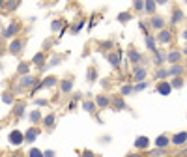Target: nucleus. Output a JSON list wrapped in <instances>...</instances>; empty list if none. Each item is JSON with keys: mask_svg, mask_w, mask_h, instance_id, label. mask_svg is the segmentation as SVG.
Returning a JSON list of instances; mask_svg holds the SVG:
<instances>
[{"mask_svg": "<svg viewBox=\"0 0 187 157\" xmlns=\"http://www.w3.org/2000/svg\"><path fill=\"white\" fill-rule=\"evenodd\" d=\"M7 142H9L13 148L21 146L22 142H26V139H24V133H22V131H19V129H13V131H9V135H7Z\"/></svg>", "mask_w": 187, "mask_h": 157, "instance_id": "nucleus-1", "label": "nucleus"}, {"mask_svg": "<svg viewBox=\"0 0 187 157\" xmlns=\"http://www.w3.org/2000/svg\"><path fill=\"white\" fill-rule=\"evenodd\" d=\"M19 30H21V24H19L17 21H11L7 28H2V39H9V37L17 36Z\"/></svg>", "mask_w": 187, "mask_h": 157, "instance_id": "nucleus-2", "label": "nucleus"}, {"mask_svg": "<svg viewBox=\"0 0 187 157\" xmlns=\"http://www.w3.org/2000/svg\"><path fill=\"white\" fill-rule=\"evenodd\" d=\"M170 92H172V82L170 81H159L157 82V94L159 96H170Z\"/></svg>", "mask_w": 187, "mask_h": 157, "instance_id": "nucleus-3", "label": "nucleus"}, {"mask_svg": "<svg viewBox=\"0 0 187 157\" xmlns=\"http://www.w3.org/2000/svg\"><path fill=\"white\" fill-rule=\"evenodd\" d=\"M37 137H39V129L36 127V124H32V127H28V129L24 131V139H26L28 144H34Z\"/></svg>", "mask_w": 187, "mask_h": 157, "instance_id": "nucleus-4", "label": "nucleus"}, {"mask_svg": "<svg viewBox=\"0 0 187 157\" xmlns=\"http://www.w3.org/2000/svg\"><path fill=\"white\" fill-rule=\"evenodd\" d=\"M157 41H159V43H163V45H169V43L172 41V32H170V30H167V28H161V30H159V34H157Z\"/></svg>", "mask_w": 187, "mask_h": 157, "instance_id": "nucleus-5", "label": "nucleus"}, {"mask_svg": "<svg viewBox=\"0 0 187 157\" xmlns=\"http://www.w3.org/2000/svg\"><path fill=\"white\" fill-rule=\"evenodd\" d=\"M22 47H24V41H22L21 37H17V39H13V41L7 45V51H9L11 54H19V52L22 51Z\"/></svg>", "mask_w": 187, "mask_h": 157, "instance_id": "nucleus-6", "label": "nucleus"}, {"mask_svg": "<svg viewBox=\"0 0 187 157\" xmlns=\"http://www.w3.org/2000/svg\"><path fill=\"white\" fill-rule=\"evenodd\" d=\"M107 60L112 67H120V62H122V51H116V52H109L107 54Z\"/></svg>", "mask_w": 187, "mask_h": 157, "instance_id": "nucleus-7", "label": "nucleus"}, {"mask_svg": "<svg viewBox=\"0 0 187 157\" xmlns=\"http://www.w3.org/2000/svg\"><path fill=\"white\" fill-rule=\"evenodd\" d=\"M36 84V79L32 75H21V82H19V88H34Z\"/></svg>", "mask_w": 187, "mask_h": 157, "instance_id": "nucleus-8", "label": "nucleus"}, {"mask_svg": "<svg viewBox=\"0 0 187 157\" xmlns=\"http://www.w3.org/2000/svg\"><path fill=\"white\" fill-rule=\"evenodd\" d=\"M172 144H174V146H184V144H187V131H180V133L172 135Z\"/></svg>", "mask_w": 187, "mask_h": 157, "instance_id": "nucleus-9", "label": "nucleus"}, {"mask_svg": "<svg viewBox=\"0 0 187 157\" xmlns=\"http://www.w3.org/2000/svg\"><path fill=\"white\" fill-rule=\"evenodd\" d=\"M185 19V15H184V11L180 9V7H176L174 11H172V15H170V24L174 26V24H180L182 21Z\"/></svg>", "mask_w": 187, "mask_h": 157, "instance_id": "nucleus-10", "label": "nucleus"}, {"mask_svg": "<svg viewBox=\"0 0 187 157\" xmlns=\"http://www.w3.org/2000/svg\"><path fill=\"white\" fill-rule=\"evenodd\" d=\"M148 146H150V139H148V137L140 135V137L135 139V148H137V150H148Z\"/></svg>", "mask_w": 187, "mask_h": 157, "instance_id": "nucleus-11", "label": "nucleus"}, {"mask_svg": "<svg viewBox=\"0 0 187 157\" xmlns=\"http://www.w3.org/2000/svg\"><path fill=\"white\" fill-rule=\"evenodd\" d=\"M150 26H152L154 30H161V28H165V21H163V17H159V15H152V19H150Z\"/></svg>", "mask_w": 187, "mask_h": 157, "instance_id": "nucleus-12", "label": "nucleus"}, {"mask_svg": "<svg viewBox=\"0 0 187 157\" xmlns=\"http://www.w3.org/2000/svg\"><path fill=\"white\" fill-rule=\"evenodd\" d=\"M155 39H157V36H154V34H146V47H148V51H150L152 54H154V52H157Z\"/></svg>", "mask_w": 187, "mask_h": 157, "instance_id": "nucleus-13", "label": "nucleus"}, {"mask_svg": "<svg viewBox=\"0 0 187 157\" xmlns=\"http://www.w3.org/2000/svg\"><path fill=\"white\" fill-rule=\"evenodd\" d=\"M169 71H170V77H180V75H184L185 66H182V64L178 62V64H172V66L169 67Z\"/></svg>", "mask_w": 187, "mask_h": 157, "instance_id": "nucleus-14", "label": "nucleus"}, {"mask_svg": "<svg viewBox=\"0 0 187 157\" xmlns=\"http://www.w3.org/2000/svg\"><path fill=\"white\" fill-rule=\"evenodd\" d=\"M144 79H146V69L137 64V66H135V73H133V81H135V82H140V81H144Z\"/></svg>", "mask_w": 187, "mask_h": 157, "instance_id": "nucleus-15", "label": "nucleus"}, {"mask_svg": "<svg viewBox=\"0 0 187 157\" xmlns=\"http://www.w3.org/2000/svg\"><path fill=\"white\" fill-rule=\"evenodd\" d=\"M127 56H129V60H131L135 66H137V64L140 62V58H142V56H140V52H139L137 49H133V47H129V51H127Z\"/></svg>", "mask_w": 187, "mask_h": 157, "instance_id": "nucleus-16", "label": "nucleus"}, {"mask_svg": "<svg viewBox=\"0 0 187 157\" xmlns=\"http://www.w3.org/2000/svg\"><path fill=\"white\" fill-rule=\"evenodd\" d=\"M182 56H184V52H180V51H170V52L167 54V60H169L170 64H178V62L182 60Z\"/></svg>", "mask_w": 187, "mask_h": 157, "instance_id": "nucleus-17", "label": "nucleus"}, {"mask_svg": "<svg viewBox=\"0 0 187 157\" xmlns=\"http://www.w3.org/2000/svg\"><path fill=\"white\" fill-rule=\"evenodd\" d=\"M170 142H172V139H169L167 135H159V137L155 139V146H157V148H167Z\"/></svg>", "mask_w": 187, "mask_h": 157, "instance_id": "nucleus-18", "label": "nucleus"}, {"mask_svg": "<svg viewBox=\"0 0 187 157\" xmlns=\"http://www.w3.org/2000/svg\"><path fill=\"white\" fill-rule=\"evenodd\" d=\"M71 90H73V81L66 79V81L60 82V92H62V94H69Z\"/></svg>", "mask_w": 187, "mask_h": 157, "instance_id": "nucleus-19", "label": "nucleus"}, {"mask_svg": "<svg viewBox=\"0 0 187 157\" xmlns=\"http://www.w3.org/2000/svg\"><path fill=\"white\" fill-rule=\"evenodd\" d=\"M96 103H97V107L105 109V107H109L112 101H111V97H109V96H97V97H96Z\"/></svg>", "mask_w": 187, "mask_h": 157, "instance_id": "nucleus-20", "label": "nucleus"}, {"mask_svg": "<svg viewBox=\"0 0 187 157\" xmlns=\"http://www.w3.org/2000/svg\"><path fill=\"white\" fill-rule=\"evenodd\" d=\"M43 62H45V54H43V52H37V54H34V58H32V64H34V66H37V67L41 69V67L45 66Z\"/></svg>", "mask_w": 187, "mask_h": 157, "instance_id": "nucleus-21", "label": "nucleus"}, {"mask_svg": "<svg viewBox=\"0 0 187 157\" xmlns=\"http://www.w3.org/2000/svg\"><path fill=\"white\" fill-rule=\"evenodd\" d=\"M131 17H133V15H131L129 11H122V13H118V15H116V21H118V22H122V24H125V22H129V21H131Z\"/></svg>", "mask_w": 187, "mask_h": 157, "instance_id": "nucleus-22", "label": "nucleus"}, {"mask_svg": "<svg viewBox=\"0 0 187 157\" xmlns=\"http://www.w3.org/2000/svg\"><path fill=\"white\" fill-rule=\"evenodd\" d=\"M64 26H66V21H64V19H54V21L51 22V30H52V32H58V30H62Z\"/></svg>", "mask_w": 187, "mask_h": 157, "instance_id": "nucleus-23", "label": "nucleus"}, {"mask_svg": "<svg viewBox=\"0 0 187 157\" xmlns=\"http://www.w3.org/2000/svg\"><path fill=\"white\" fill-rule=\"evenodd\" d=\"M56 84H58V79L52 77V75H49V77L43 79V86H45V88H54Z\"/></svg>", "mask_w": 187, "mask_h": 157, "instance_id": "nucleus-24", "label": "nucleus"}, {"mask_svg": "<svg viewBox=\"0 0 187 157\" xmlns=\"http://www.w3.org/2000/svg\"><path fill=\"white\" fill-rule=\"evenodd\" d=\"M159 4L155 2V0H146V7H144V11L148 13V15H154L155 13V7H157Z\"/></svg>", "mask_w": 187, "mask_h": 157, "instance_id": "nucleus-25", "label": "nucleus"}, {"mask_svg": "<svg viewBox=\"0 0 187 157\" xmlns=\"http://www.w3.org/2000/svg\"><path fill=\"white\" fill-rule=\"evenodd\" d=\"M167 77H170V71L165 69V67H157V71H155V79H157V81H163V79H167Z\"/></svg>", "mask_w": 187, "mask_h": 157, "instance_id": "nucleus-26", "label": "nucleus"}, {"mask_svg": "<svg viewBox=\"0 0 187 157\" xmlns=\"http://www.w3.org/2000/svg\"><path fill=\"white\" fill-rule=\"evenodd\" d=\"M165 60H167V56H165V54H163L161 51H157V52H154V64H155L157 67H159V66H161V64H163Z\"/></svg>", "mask_w": 187, "mask_h": 157, "instance_id": "nucleus-27", "label": "nucleus"}, {"mask_svg": "<svg viewBox=\"0 0 187 157\" xmlns=\"http://www.w3.org/2000/svg\"><path fill=\"white\" fill-rule=\"evenodd\" d=\"M19 2H21V0H6V2H4V9H7V11H15L17 6H19Z\"/></svg>", "mask_w": 187, "mask_h": 157, "instance_id": "nucleus-28", "label": "nucleus"}, {"mask_svg": "<svg viewBox=\"0 0 187 157\" xmlns=\"http://www.w3.org/2000/svg\"><path fill=\"white\" fill-rule=\"evenodd\" d=\"M172 88H176V90H180V88H184V84H185V81L182 79V75L180 77H172Z\"/></svg>", "mask_w": 187, "mask_h": 157, "instance_id": "nucleus-29", "label": "nucleus"}, {"mask_svg": "<svg viewBox=\"0 0 187 157\" xmlns=\"http://www.w3.org/2000/svg\"><path fill=\"white\" fill-rule=\"evenodd\" d=\"M96 107H97L96 101H82V110H86V112H94Z\"/></svg>", "mask_w": 187, "mask_h": 157, "instance_id": "nucleus-30", "label": "nucleus"}, {"mask_svg": "<svg viewBox=\"0 0 187 157\" xmlns=\"http://www.w3.org/2000/svg\"><path fill=\"white\" fill-rule=\"evenodd\" d=\"M54 122H56V116H54L52 112H51V114H47V116L43 118V125H45V127H52V125H54Z\"/></svg>", "mask_w": 187, "mask_h": 157, "instance_id": "nucleus-31", "label": "nucleus"}, {"mask_svg": "<svg viewBox=\"0 0 187 157\" xmlns=\"http://www.w3.org/2000/svg\"><path fill=\"white\" fill-rule=\"evenodd\" d=\"M122 97H124V96H122ZM122 97H116V99H112V105H114L116 109H120V110H125V109H127V105L124 103V99H122Z\"/></svg>", "mask_w": 187, "mask_h": 157, "instance_id": "nucleus-32", "label": "nucleus"}, {"mask_svg": "<svg viewBox=\"0 0 187 157\" xmlns=\"http://www.w3.org/2000/svg\"><path fill=\"white\" fill-rule=\"evenodd\" d=\"M13 114H15L17 118H22V116H24V103H17V105H15Z\"/></svg>", "mask_w": 187, "mask_h": 157, "instance_id": "nucleus-33", "label": "nucleus"}, {"mask_svg": "<svg viewBox=\"0 0 187 157\" xmlns=\"http://www.w3.org/2000/svg\"><path fill=\"white\" fill-rule=\"evenodd\" d=\"M146 7V0H133V9L135 11H144Z\"/></svg>", "mask_w": 187, "mask_h": 157, "instance_id": "nucleus-34", "label": "nucleus"}, {"mask_svg": "<svg viewBox=\"0 0 187 157\" xmlns=\"http://www.w3.org/2000/svg\"><path fill=\"white\" fill-rule=\"evenodd\" d=\"M2 103H4V105H13V94L4 92V94H2Z\"/></svg>", "mask_w": 187, "mask_h": 157, "instance_id": "nucleus-35", "label": "nucleus"}, {"mask_svg": "<svg viewBox=\"0 0 187 157\" xmlns=\"http://www.w3.org/2000/svg\"><path fill=\"white\" fill-rule=\"evenodd\" d=\"M30 122H32V124H37V122H41V112H39L37 109L30 112Z\"/></svg>", "mask_w": 187, "mask_h": 157, "instance_id": "nucleus-36", "label": "nucleus"}, {"mask_svg": "<svg viewBox=\"0 0 187 157\" xmlns=\"http://www.w3.org/2000/svg\"><path fill=\"white\" fill-rule=\"evenodd\" d=\"M28 69H30V66H28L26 62H21V64H19V67H17V73H19V75H26V73H28Z\"/></svg>", "mask_w": 187, "mask_h": 157, "instance_id": "nucleus-37", "label": "nucleus"}, {"mask_svg": "<svg viewBox=\"0 0 187 157\" xmlns=\"http://www.w3.org/2000/svg\"><path fill=\"white\" fill-rule=\"evenodd\" d=\"M86 79H88V82H96V79H97L96 67H90V69H88V75H86Z\"/></svg>", "mask_w": 187, "mask_h": 157, "instance_id": "nucleus-38", "label": "nucleus"}, {"mask_svg": "<svg viewBox=\"0 0 187 157\" xmlns=\"http://www.w3.org/2000/svg\"><path fill=\"white\" fill-rule=\"evenodd\" d=\"M133 90H135V86H131V84H124V86L120 88V94H122V96H129Z\"/></svg>", "mask_w": 187, "mask_h": 157, "instance_id": "nucleus-39", "label": "nucleus"}, {"mask_svg": "<svg viewBox=\"0 0 187 157\" xmlns=\"http://www.w3.org/2000/svg\"><path fill=\"white\" fill-rule=\"evenodd\" d=\"M82 26H84V21H79V22H77V24H75V26L71 28V32H73V36H77V34H79L81 30H82Z\"/></svg>", "mask_w": 187, "mask_h": 157, "instance_id": "nucleus-40", "label": "nucleus"}, {"mask_svg": "<svg viewBox=\"0 0 187 157\" xmlns=\"http://www.w3.org/2000/svg\"><path fill=\"white\" fill-rule=\"evenodd\" d=\"M146 88H148V82H144V81L135 84V92H140V90H146Z\"/></svg>", "mask_w": 187, "mask_h": 157, "instance_id": "nucleus-41", "label": "nucleus"}, {"mask_svg": "<svg viewBox=\"0 0 187 157\" xmlns=\"http://www.w3.org/2000/svg\"><path fill=\"white\" fill-rule=\"evenodd\" d=\"M28 155H30V157H41V155H43V152L37 150V148H32V150L28 152Z\"/></svg>", "mask_w": 187, "mask_h": 157, "instance_id": "nucleus-42", "label": "nucleus"}, {"mask_svg": "<svg viewBox=\"0 0 187 157\" xmlns=\"http://www.w3.org/2000/svg\"><path fill=\"white\" fill-rule=\"evenodd\" d=\"M148 26H150V22L146 24V22H142V21H139V28H140V30L144 32V36H146V34H150V32H148Z\"/></svg>", "mask_w": 187, "mask_h": 157, "instance_id": "nucleus-43", "label": "nucleus"}, {"mask_svg": "<svg viewBox=\"0 0 187 157\" xmlns=\"http://www.w3.org/2000/svg\"><path fill=\"white\" fill-rule=\"evenodd\" d=\"M101 47H103V49H112V41H103Z\"/></svg>", "mask_w": 187, "mask_h": 157, "instance_id": "nucleus-44", "label": "nucleus"}, {"mask_svg": "<svg viewBox=\"0 0 187 157\" xmlns=\"http://www.w3.org/2000/svg\"><path fill=\"white\" fill-rule=\"evenodd\" d=\"M36 105H37V107H45V105H47V99H36Z\"/></svg>", "mask_w": 187, "mask_h": 157, "instance_id": "nucleus-45", "label": "nucleus"}, {"mask_svg": "<svg viewBox=\"0 0 187 157\" xmlns=\"http://www.w3.org/2000/svg\"><path fill=\"white\" fill-rule=\"evenodd\" d=\"M43 155H49V157H52V155H54V152H52V150H47V152H43Z\"/></svg>", "mask_w": 187, "mask_h": 157, "instance_id": "nucleus-46", "label": "nucleus"}, {"mask_svg": "<svg viewBox=\"0 0 187 157\" xmlns=\"http://www.w3.org/2000/svg\"><path fill=\"white\" fill-rule=\"evenodd\" d=\"M81 99V94H73V101H79Z\"/></svg>", "mask_w": 187, "mask_h": 157, "instance_id": "nucleus-47", "label": "nucleus"}, {"mask_svg": "<svg viewBox=\"0 0 187 157\" xmlns=\"http://www.w3.org/2000/svg\"><path fill=\"white\" fill-rule=\"evenodd\" d=\"M155 2H157V4H159V6H165V4H167V2H169V0H155Z\"/></svg>", "mask_w": 187, "mask_h": 157, "instance_id": "nucleus-48", "label": "nucleus"}, {"mask_svg": "<svg viewBox=\"0 0 187 157\" xmlns=\"http://www.w3.org/2000/svg\"><path fill=\"white\" fill-rule=\"evenodd\" d=\"M182 37H184V39H185V41H187V28H185V30H184V32H182Z\"/></svg>", "mask_w": 187, "mask_h": 157, "instance_id": "nucleus-49", "label": "nucleus"}, {"mask_svg": "<svg viewBox=\"0 0 187 157\" xmlns=\"http://www.w3.org/2000/svg\"><path fill=\"white\" fill-rule=\"evenodd\" d=\"M184 54H185V56H187V45H185V49H184Z\"/></svg>", "mask_w": 187, "mask_h": 157, "instance_id": "nucleus-50", "label": "nucleus"}]
</instances>
